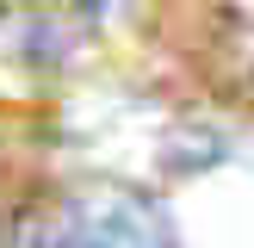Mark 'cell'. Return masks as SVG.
Masks as SVG:
<instances>
[{"label":"cell","instance_id":"1","mask_svg":"<svg viewBox=\"0 0 254 248\" xmlns=\"http://www.w3.org/2000/svg\"><path fill=\"white\" fill-rule=\"evenodd\" d=\"M74 248H174L168 211L143 192H124V186H87L62 205Z\"/></svg>","mask_w":254,"mask_h":248},{"label":"cell","instance_id":"2","mask_svg":"<svg viewBox=\"0 0 254 248\" xmlns=\"http://www.w3.org/2000/svg\"><path fill=\"white\" fill-rule=\"evenodd\" d=\"M0 248H74L62 211H19V217L0 230Z\"/></svg>","mask_w":254,"mask_h":248}]
</instances>
